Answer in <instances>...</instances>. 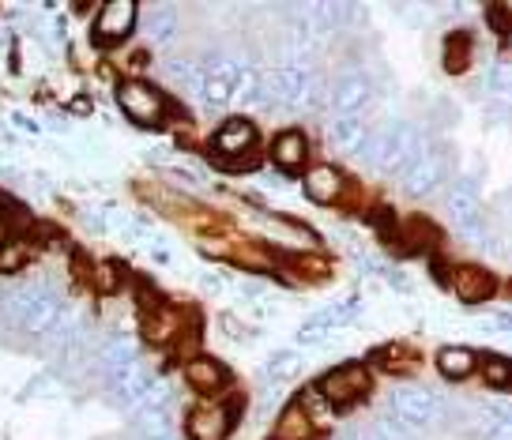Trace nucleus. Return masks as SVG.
Masks as SVG:
<instances>
[{
	"label": "nucleus",
	"mask_w": 512,
	"mask_h": 440,
	"mask_svg": "<svg viewBox=\"0 0 512 440\" xmlns=\"http://www.w3.org/2000/svg\"><path fill=\"white\" fill-rule=\"evenodd\" d=\"M8 241H12V237H8V230H4V222H0V252L8 249Z\"/></svg>",
	"instance_id": "nucleus-27"
},
{
	"label": "nucleus",
	"mask_w": 512,
	"mask_h": 440,
	"mask_svg": "<svg viewBox=\"0 0 512 440\" xmlns=\"http://www.w3.org/2000/svg\"><path fill=\"white\" fill-rule=\"evenodd\" d=\"M336 136L347 151H362V147H369V128L362 117H343V121L336 125Z\"/></svg>",
	"instance_id": "nucleus-17"
},
{
	"label": "nucleus",
	"mask_w": 512,
	"mask_h": 440,
	"mask_svg": "<svg viewBox=\"0 0 512 440\" xmlns=\"http://www.w3.org/2000/svg\"><path fill=\"white\" fill-rule=\"evenodd\" d=\"M392 407H396V418H403L411 429H422V425H430L437 418L441 399L430 388H400L396 399H392Z\"/></svg>",
	"instance_id": "nucleus-5"
},
{
	"label": "nucleus",
	"mask_w": 512,
	"mask_h": 440,
	"mask_svg": "<svg viewBox=\"0 0 512 440\" xmlns=\"http://www.w3.org/2000/svg\"><path fill=\"white\" fill-rule=\"evenodd\" d=\"M486 328L490 331H512V313H494L486 320Z\"/></svg>",
	"instance_id": "nucleus-25"
},
{
	"label": "nucleus",
	"mask_w": 512,
	"mask_h": 440,
	"mask_svg": "<svg viewBox=\"0 0 512 440\" xmlns=\"http://www.w3.org/2000/svg\"><path fill=\"white\" fill-rule=\"evenodd\" d=\"M407 230H411V245H415V249H426L433 237H437V230H433V226H426V222H418V226L411 222Z\"/></svg>",
	"instance_id": "nucleus-22"
},
{
	"label": "nucleus",
	"mask_w": 512,
	"mask_h": 440,
	"mask_svg": "<svg viewBox=\"0 0 512 440\" xmlns=\"http://www.w3.org/2000/svg\"><path fill=\"white\" fill-rule=\"evenodd\" d=\"M339 192H343V177L332 166H313V170L305 173V196L313 204H336Z\"/></svg>",
	"instance_id": "nucleus-11"
},
{
	"label": "nucleus",
	"mask_w": 512,
	"mask_h": 440,
	"mask_svg": "<svg viewBox=\"0 0 512 440\" xmlns=\"http://www.w3.org/2000/svg\"><path fill=\"white\" fill-rule=\"evenodd\" d=\"M95 275H98V286H102V290H110V286H113L110 264H102V268H95Z\"/></svg>",
	"instance_id": "nucleus-26"
},
{
	"label": "nucleus",
	"mask_w": 512,
	"mask_h": 440,
	"mask_svg": "<svg viewBox=\"0 0 512 440\" xmlns=\"http://www.w3.org/2000/svg\"><path fill=\"white\" fill-rule=\"evenodd\" d=\"M185 380H189L196 392H223V384H226V369L215 358H192L189 365H185Z\"/></svg>",
	"instance_id": "nucleus-12"
},
{
	"label": "nucleus",
	"mask_w": 512,
	"mask_h": 440,
	"mask_svg": "<svg viewBox=\"0 0 512 440\" xmlns=\"http://www.w3.org/2000/svg\"><path fill=\"white\" fill-rule=\"evenodd\" d=\"M230 425H234L230 410L200 407V410H192V414H189V437L192 440H223Z\"/></svg>",
	"instance_id": "nucleus-8"
},
{
	"label": "nucleus",
	"mask_w": 512,
	"mask_h": 440,
	"mask_svg": "<svg viewBox=\"0 0 512 440\" xmlns=\"http://www.w3.org/2000/svg\"><path fill=\"white\" fill-rule=\"evenodd\" d=\"M475 365H479V358H475V350H467V346H445V350L437 354V373L445 380L471 377Z\"/></svg>",
	"instance_id": "nucleus-14"
},
{
	"label": "nucleus",
	"mask_w": 512,
	"mask_h": 440,
	"mask_svg": "<svg viewBox=\"0 0 512 440\" xmlns=\"http://www.w3.org/2000/svg\"><path fill=\"white\" fill-rule=\"evenodd\" d=\"M445 173H448V151L426 147V151L411 162V170L403 173V189L411 192V196H430V192L445 181Z\"/></svg>",
	"instance_id": "nucleus-4"
},
{
	"label": "nucleus",
	"mask_w": 512,
	"mask_h": 440,
	"mask_svg": "<svg viewBox=\"0 0 512 440\" xmlns=\"http://www.w3.org/2000/svg\"><path fill=\"white\" fill-rule=\"evenodd\" d=\"M19 264H23V245L8 241V249L0 252V268H19Z\"/></svg>",
	"instance_id": "nucleus-24"
},
{
	"label": "nucleus",
	"mask_w": 512,
	"mask_h": 440,
	"mask_svg": "<svg viewBox=\"0 0 512 440\" xmlns=\"http://www.w3.org/2000/svg\"><path fill=\"white\" fill-rule=\"evenodd\" d=\"M320 392H324V399L332 403V407H347V403H358L362 395L369 392V373L366 365H336L328 377L320 380Z\"/></svg>",
	"instance_id": "nucleus-3"
},
{
	"label": "nucleus",
	"mask_w": 512,
	"mask_h": 440,
	"mask_svg": "<svg viewBox=\"0 0 512 440\" xmlns=\"http://www.w3.org/2000/svg\"><path fill=\"white\" fill-rule=\"evenodd\" d=\"M177 331H181V316L170 313L166 305H155V313L144 316V335L151 343H170Z\"/></svg>",
	"instance_id": "nucleus-15"
},
{
	"label": "nucleus",
	"mask_w": 512,
	"mask_h": 440,
	"mask_svg": "<svg viewBox=\"0 0 512 440\" xmlns=\"http://www.w3.org/2000/svg\"><path fill=\"white\" fill-rule=\"evenodd\" d=\"M377 440H411V425L403 422V418H381L377 422Z\"/></svg>",
	"instance_id": "nucleus-21"
},
{
	"label": "nucleus",
	"mask_w": 512,
	"mask_h": 440,
	"mask_svg": "<svg viewBox=\"0 0 512 440\" xmlns=\"http://www.w3.org/2000/svg\"><path fill=\"white\" fill-rule=\"evenodd\" d=\"M305 155H309V143H305L302 132H283V136H275L272 162L279 170H302Z\"/></svg>",
	"instance_id": "nucleus-13"
},
{
	"label": "nucleus",
	"mask_w": 512,
	"mask_h": 440,
	"mask_svg": "<svg viewBox=\"0 0 512 440\" xmlns=\"http://www.w3.org/2000/svg\"><path fill=\"white\" fill-rule=\"evenodd\" d=\"M117 102H121L125 117H132L136 125H162V117H166V98L155 87L140 83V79L121 83L117 87Z\"/></svg>",
	"instance_id": "nucleus-2"
},
{
	"label": "nucleus",
	"mask_w": 512,
	"mask_h": 440,
	"mask_svg": "<svg viewBox=\"0 0 512 440\" xmlns=\"http://www.w3.org/2000/svg\"><path fill=\"white\" fill-rule=\"evenodd\" d=\"M298 407H302L305 414L313 418V425H320L324 418H328V414H332V403L324 399V392H320V388H309V392H302V399H298Z\"/></svg>",
	"instance_id": "nucleus-19"
},
{
	"label": "nucleus",
	"mask_w": 512,
	"mask_h": 440,
	"mask_svg": "<svg viewBox=\"0 0 512 440\" xmlns=\"http://www.w3.org/2000/svg\"><path fill=\"white\" fill-rule=\"evenodd\" d=\"M452 290L456 298L467 301V305H479L497 290V279L486 268H475V264H464V268L452 271Z\"/></svg>",
	"instance_id": "nucleus-6"
},
{
	"label": "nucleus",
	"mask_w": 512,
	"mask_h": 440,
	"mask_svg": "<svg viewBox=\"0 0 512 440\" xmlns=\"http://www.w3.org/2000/svg\"><path fill=\"white\" fill-rule=\"evenodd\" d=\"M313 418L305 414L302 407H290L283 418H279V425H275V437L279 440H313Z\"/></svg>",
	"instance_id": "nucleus-16"
},
{
	"label": "nucleus",
	"mask_w": 512,
	"mask_h": 440,
	"mask_svg": "<svg viewBox=\"0 0 512 440\" xmlns=\"http://www.w3.org/2000/svg\"><path fill=\"white\" fill-rule=\"evenodd\" d=\"M486 19H490V27H494L497 34H505L512 27V16L505 12V8H497V4L494 8H486Z\"/></svg>",
	"instance_id": "nucleus-23"
},
{
	"label": "nucleus",
	"mask_w": 512,
	"mask_h": 440,
	"mask_svg": "<svg viewBox=\"0 0 512 440\" xmlns=\"http://www.w3.org/2000/svg\"><path fill=\"white\" fill-rule=\"evenodd\" d=\"M336 106L343 117H358L369 106V79L362 72H347L336 87Z\"/></svg>",
	"instance_id": "nucleus-9"
},
{
	"label": "nucleus",
	"mask_w": 512,
	"mask_h": 440,
	"mask_svg": "<svg viewBox=\"0 0 512 440\" xmlns=\"http://www.w3.org/2000/svg\"><path fill=\"white\" fill-rule=\"evenodd\" d=\"M422 151V132L407 121H392L377 140H369V162L384 173H407Z\"/></svg>",
	"instance_id": "nucleus-1"
},
{
	"label": "nucleus",
	"mask_w": 512,
	"mask_h": 440,
	"mask_svg": "<svg viewBox=\"0 0 512 440\" xmlns=\"http://www.w3.org/2000/svg\"><path fill=\"white\" fill-rule=\"evenodd\" d=\"M479 369L490 388H505L512 380V362H505V358H482Z\"/></svg>",
	"instance_id": "nucleus-18"
},
{
	"label": "nucleus",
	"mask_w": 512,
	"mask_h": 440,
	"mask_svg": "<svg viewBox=\"0 0 512 440\" xmlns=\"http://www.w3.org/2000/svg\"><path fill=\"white\" fill-rule=\"evenodd\" d=\"M467 53H471V38H467V34H456V38H448V46H445L448 72H460V68L467 64Z\"/></svg>",
	"instance_id": "nucleus-20"
},
{
	"label": "nucleus",
	"mask_w": 512,
	"mask_h": 440,
	"mask_svg": "<svg viewBox=\"0 0 512 440\" xmlns=\"http://www.w3.org/2000/svg\"><path fill=\"white\" fill-rule=\"evenodd\" d=\"M132 23H136V4L132 0H113L106 4L102 12H98V27H95V38L98 42H121L128 31H132Z\"/></svg>",
	"instance_id": "nucleus-7"
},
{
	"label": "nucleus",
	"mask_w": 512,
	"mask_h": 440,
	"mask_svg": "<svg viewBox=\"0 0 512 440\" xmlns=\"http://www.w3.org/2000/svg\"><path fill=\"white\" fill-rule=\"evenodd\" d=\"M253 143H256V128L249 125V121L234 117V121H226V125L219 128V136H215V151L226 155V158H234V155L253 151Z\"/></svg>",
	"instance_id": "nucleus-10"
}]
</instances>
